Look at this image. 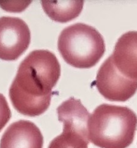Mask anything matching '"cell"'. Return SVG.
<instances>
[{
	"label": "cell",
	"mask_w": 137,
	"mask_h": 148,
	"mask_svg": "<svg viewBox=\"0 0 137 148\" xmlns=\"http://www.w3.org/2000/svg\"><path fill=\"white\" fill-rule=\"evenodd\" d=\"M45 12L51 20L66 23L79 16L83 9V1H41Z\"/></svg>",
	"instance_id": "cell-9"
},
{
	"label": "cell",
	"mask_w": 137,
	"mask_h": 148,
	"mask_svg": "<svg viewBox=\"0 0 137 148\" xmlns=\"http://www.w3.org/2000/svg\"><path fill=\"white\" fill-rule=\"evenodd\" d=\"M58 49L69 64L88 69L100 60L105 51V45L103 37L95 27L77 23L61 32Z\"/></svg>",
	"instance_id": "cell-3"
},
{
	"label": "cell",
	"mask_w": 137,
	"mask_h": 148,
	"mask_svg": "<svg viewBox=\"0 0 137 148\" xmlns=\"http://www.w3.org/2000/svg\"><path fill=\"white\" fill-rule=\"evenodd\" d=\"M57 114L59 121L63 125V130L74 132L89 140L88 123L90 114L80 100L72 97L65 101L58 107Z\"/></svg>",
	"instance_id": "cell-8"
},
{
	"label": "cell",
	"mask_w": 137,
	"mask_h": 148,
	"mask_svg": "<svg viewBox=\"0 0 137 148\" xmlns=\"http://www.w3.org/2000/svg\"><path fill=\"white\" fill-rule=\"evenodd\" d=\"M111 56L122 75L137 80V31L123 34L117 40Z\"/></svg>",
	"instance_id": "cell-7"
},
{
	"label": "cell",
	"mask_w": 137,
	"mask_h": 148,
	"mask_svg": "<svg viewBox=\"0 0 137 148\" xmlns=\"http://www.w3.org/2000/svg\"><path fill=\"white\" fill-rule=\"evenodd\" d=\"M137 116L125 106L101 104L90 114L89 142L100 148H127L133 143Z\"/></svg>",
	"instance_id": "cell-2"
},
{
	"label": "cell",
	"mask_w": 137,
	"mask_h": 148,
	"mask_svg": "<svg viewBox=\"0 0 137 148\" xmlns=\"http://www.w3.org/2000/svg\"><path fill=\"white\" fill-rule=\"evenodd\" d=\"M95 85L100 93L110 101H128L137 90V80L122 75L115 67L111 56L100 67Z\"/></svg>",
	"instance_id": "cell-4"
},
{
	"label": "cell",
	"mask_w": 137,
	"mask_h": 148,
	"mask_svg": "<svg viewBox=\"0 0 137 148\" xmlns=\"http://www.w3.org/2000/svg\"><path fill=\"white\" fill-rule=\"evenodd\" d=\"M61 75V65L53 53L40 49L30 52L20 63L10 88L14 108L28 116L43 114L48 108L52 90Z\"/></svg>",
	"instance_id": "cell-1"
},
{
	"label": "cell",
	"mask_w": 137,
	"mask_h": 148,
	"mask_svg": "<svg viewBox=\"0 0 137 148\" xmlns=\"http://www.w3.org/2000/svg\"><path fill=\"white\" fill-rule=\"evenodd\" d=\"M11 111L5 97L0 93V132L11 118Z\"/></svg>",
	"instance_id": "cell-11"
},
{
	"label": "cell",
	"mask_w": 137,
	"mask_h": 148,
	"mask_svg": "<svg viewBox=\"0 0 137 148\" xmlns=\"http://www.w3.org/2000/svg\"><path fill=\"white\" fill-rule=\"evenodd\" d=\"M89 141L71 130H63L60 135L55 137L48 148H88Z\"/></svg>",
	"instance_id": "cell-10"
},
{
	"label": "cell",
	"mask_w": 137,
	"mask_h": 148,
	"mask_svg": "<svg viewBox=\"0 0 137 148\" xmlns=\"http://www.w3.org/2000/svg\"><path fill=\"white\" fill-rule=\"evenodd\" d=\"M43 137L38 127L27 120H19L6 130L0 148H43Z\"/></svg>",
	"instance_id": "cell-6"
},
{
	"label": "cell",
	"mask_w": 137,
	"mask_h": 148,
	"mask_svg": "<svg viewBox=\"0 0 137 148\" xmlns=\"http://www.w3.org/2000/svg\"><path fill=\"white\" fill-rule=\"evenodd\" d=\"M30 31L25 22L19 17H0V59L13 61L28 48Z\"/></svg>",
	"instance_id": "cell-5"
}]
</instances>
